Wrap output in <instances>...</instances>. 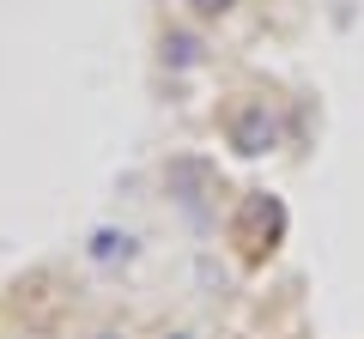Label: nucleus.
Instances as JSON below:
<instances>
[{
    "instance_id": "nucleus-1",
    "label": "nucleus",
    "mask_w": 364,
    "mask_h": 339,
    "mask_svg": "<svg viewBox=\"0 0 364 339\" xmlns=\"http://www.w3.org/2000/svg\"><path fill=\"white\" fill-rule=\"evenodd\" d=\"M273 145V121L261 116V109H249L243 121H237V152H267Z\"/></svg>"
},
{
    "instance_id": "nucleus-2",
    "label": "nucleus",
    "mask_w": 364,
    "mask_h": 339,
    "mask_svg": "<svg viewBox=\"0 0 364 339\" xmlns=\"http://www.w3.org/2000/svg\"><path fill=\"white\" fill-rule=\"evenodd\" d=\"M164 61L170 67H195L200 61V43L188 37V30H176V37H164Z\"/></svg>"
},
{
    "instance_id": "nucleus-3",
    "label": "nucleus",
    "mask_w": 364,
    "mask_h": 339,
    "mask_svg": "<svg viewBox=\"0 0 364 339\" xmlns=\"http://www.w3.org/2000/svg\"><path fill=\"white\" fill-rule=\"evenodd\" d=\"M200 13H225V6H231V0H195Z\"/></svg>"
}]
</instances>
